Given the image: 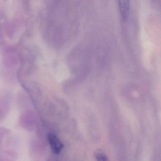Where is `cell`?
I'll return each instance as SVG.
<instances>
[{
    "mask_svg": "<svg viewBox=\"0 0 161 161\" xmlns=\"http://www.w3.org/2000/svg\"><path fill=\"white\" fill-rule=\"evenodd\" d=\"M48 140L53 153L55 154H59L64 147L62 142L56 135L53 133H50L48 135Z\"/></svg>",
    "mask_w": 161,
    "mask_h": 161,
    "instance_id": "6da1fadb",
    "label": "cell"
},
{
    "mask_svg": "<svg viewBox=\"0 0 161 161\" xmlns=\"http://www.w3.org/2000/svg\"><path fill=\"white\" fill-rule=\"evenodd\" d=\"M95 157L96 159L98 161H106L107 160V157L106 155L100 151H97V152L95 153Z\"/></svg>",
    "mask_w": 161,
    "mask_h": 161,
    "instance_id": "3957f363",
    "label": "cell"
},
{
    "mask_svg": "<svg viewBox=\"0 0 161 161\" xmlns=\"http://www.w3.org/2000/svg\"><path fill=\"white\" fill-rule=\"evenodd\" d=\"M120 14L123 20L128 18L130 11V0H117Z\"/></svg>",
    "mask_w": 161,
    "mask_h": 161,
    "instance_id": "7a4b0ae2",
    "label": "cell"
}]
</instances>
